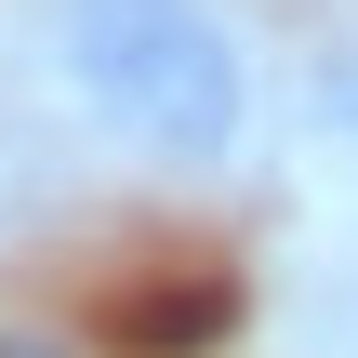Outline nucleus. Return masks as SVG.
<instances>
[{
  "label": "nucleus",
  "mask_w": 358,
  "mask_h": 358,
  "mask_svg": "<svg viewBox=\"0 0 358 358\" xmlns=\"http://www.w3.org/2000/svg\"><path fill=\"white\" fill-rule=\"evenodd\" d=\"M53 53H66L80 106L173 173H213L252 133V66L199 0H53Z\"/></svg>",
  "instance_id": "f257e3e1"
},
{
  "label": "nucleus",
  "mask_w": 358,
  "mask_h": 358,
  "mask_svg": "<svg viewBox=\"0 0 358 358\" xmlns=\"http://www.w3.org/2000/svg\"><path fill=\"white\" fill-rule=\"evenodd\" d=\"M226 319H239V292H226L213 266H186V279H146V292L120 306V345L133 358H199Z\"/></svg>",
  "instance_id": "f03ea898"
},
{
  "label": "nucleus",
  "mask_w": 358,
  "mask_h": 358,
  "mask_svg": "<svg viewBox=\"0 0 358 358\" xmlns=\"http://www.w3.org/2000/svg\"><path fill=\"white\" fill-rule=\"evenodd\" d=\"M0 358H53V345H40V332H0Z\"/></svg>",
  "instance_id": "20e7f679"
},
{
  "label": "nucleus",
  "mask_w": 358,
  "mask_h": 358,
  "mask_svg": "<svg viewBox=\"0 0 358 358\" xmlns=\"http://www.w3.org/2000/svg\"><path fill=\"white\" fill-rule=\"evenodd\" d=\"M319 106H332V120H358V53H332V80H319Z\"/></svg>",
  "instance_id": "7ed1b4c3"
}]
</instances>
